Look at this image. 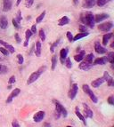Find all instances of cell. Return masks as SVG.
<instances>
[{
	"label": "cell",
	"mask_w": 114,
	"mask_h": 127,
	"mask_svg": "<svg viewBox=\"0 0 114 127\" xmlns=\"http://www.w3.org/2000/svg\"><path fill=\"white\" fill-rule=\"evenodd\" d=\"M46 13H47L46 11H43L42 14H40L39 16L37 18V20H36V22H37V23H40V22H41V21H43V19L45 18V16H46Z\"/></svg>",
	"instance_id": "obj_32"
},
{
	"label": "cell",
	"mask_w": 114,
	"mask_h": 127,
	"mask_svg": "<svg viewBox=\"0 0 114 127\" xmlns=\"http://www.w3.org/2000/svg\"><path fill=\"white\" fill-rule=\"evenodd\" d=\"M31 36H32V33H31V31H30V29H27L25 32V42H24V44L23 45L25 46V47H27L29 44V40H30V38L31 37Z\"/></svg>",
	"instance_id": "obj_21"
},
{
	"label": "cell",
	"mask_w": 114,
	"mask_h": 127,
	"mask_svg": "<svg viewBox=\"0 0 114 127\" xmlns=\"http://www.w3.org/2000/svg\"><path fill=\"white\" fill-rule=\"evenodd\" d=\"M66 35H67V38H68V40H69V41H70V42L73 41V35L71 34V32H70V31H68Z\"/></svg>",
	"instance_id": "obj_40"
},
{
	"label": "cell",
	"mask_w": 114,
	"mask_h": 127,
	"mask_svg": "<svg viewBox=\"0 0 114 127\" xmlns=\"http://www.w3.org/2000/svg\"><path fill=\"white\" fill-rule=\"evenodd\" d=\"M66 127H72V126H70V125H68V126H66Z\"/></svg>",
	"instance_id": "obj_52"
},
{
	"label": "cell",
	"mask_w": 114,
	"mask_h": 127,
	"mask_svg": "<svg viewBox=\"0 0 114 127\" xmlns=\"http://www.w3.org/2000/svg\"><path fill=\"white\" fill-rule=\"evenodd\" d=\"M104 82H105V81H104V78H103V77H99V78L96 79V80L92 81L91 85H93V87L97 88V87H99L101 85H102V84L104 83Z\"/></svg>",
	"instance_id": "obj_16"
},
{
	"label": "cell",
	"mask_w": 114,
	"mask_h": 127,
	"mask_svg": "<svg viewBox=\"0 0 114 127\" xmlns=\"http://www.w3.org/2000/svg\"><path fill=\"white\" fill-rule=\"evenodd\" d=\"M0 52H1V53H2L5 56H8V55H9V52L7 51L5 47H0Z\"/></svg>",
	"instance_id": "obj_39"
},
{
	"label": "cell",
	"mask_w": 114,
	"mask_h": 127,
	"mask_svg": "<svg viewBox=\"0 0 114 127\" xmlns=\"http://www.w3.org/2000/svg\"><path fill=\"white\" fill-rule=\"evenodd\" d=\"M108 103L110 104V105H114V100H113V96H110L109 98H108Z\"/></svg>",
	"instance_id": "obj_48"
},
{
	"label": "cell",
	"mask_w": 114,
	"mask_h": 127,
	"mask_svg": "<svg viewBox=\"0 0 114 127\" xmlns=\"http://www.w3.org/2000/svg\"><path fill=\"white\" fill-rule=\"evenodd\" d=\"M16 82V79H15V76H12L11 77L9 78V80H8V84L9 85H12V84H14Z\"/></svg>",
	"instance_id": "obj_42"
},
{
	"label": "cell",
	"mask_w": 114,
	"mask_h": 127,
	"mask_svg": "<svg viewBox=\"0 0 114 127\" xmlns=\"http://www.w3.org/2000/svg\"><path fill=\"white\" fill-rule=\"evenodd\" d=\"M17 59H18V63L19 64H23V61H24V59H23V56L21 55V54H18L17 55Z\"/></svg>",
	"instance_id": "obj_37"
},
{
	"label": "cell",
	"mask_w": 114,
	"mask_h": 127,
	"mask_svg": "<svg viewBox=\"0 0 114 127\" xmlns=\"http://www.w3.org/2000/svg\"><path fill=\"white\" fill-rule=\"evenodd\" d=\"M60 41H61V38H59V39H57V41L54 42V44H52V45H51V48H50V51H51V53H54V48H55L56 46L58 45L59 43H60Z\"/></svg>",
	"instance_id": "obj_34"
},
{
	"label": "cell",
	"mask_w": 114,
	"mask_h": 127,
	"mask_svg": "<svg viewBox=\"0 0 114 127\" xmlns=\"http://www.w3.org/2000/svg\"><path fill=\"white\" fill-rule=\"evenodd\" d=\"M103 78H104L105 82H107V85L109 86H112L114 85V82H113V78H112V76H110V74L108 73L107 71H105L103 73V76H102Z\"/></svg>",
	"instance_id": "obj_11"
},
{
	"label": "cell",
	"mask_w": 114,
	"mask_h": 127,
	"mask_svg": "<svg viewBox=\"0 0 114 127\" xmlns=\"http://www.w3.org/2000/svg\"><path fill=\"white\" fill-rule=\"evenodd\" d=\"M36 56L39 57L41 55V42L37 41L36 42V50H35Z\"/></svg>",
	"instance_id": "obj_25"
},
{
	"label": "cell",
	"mask_w": 114,
	"mask_h": 127,
	"mask_svg": "<svg viewBox=\"0 0 114 127\" xmlns=\"http://www.w3.org/2000/svg\"><path fill=\"white\" fill-rule=\"evenodd\" d=\"M75 114H76V115H77L78 117L80 119V120L82 121V123L84 124L85 125H86V119H85V116L83 115H82L80 112H79V108H76V110H75Z\"/></svg>",
	"instance_id": "obj_26"
},
{
	"label": "cell",
	"mask_w": 114,
	"mask_h": 127,
	"mask_svg": "<svg viewBox=\"0 0 114 127\" xmlns=\"http://www.w3.org/2000/svg\"><path fill=\"white\" fill-rule=\"evenodd\" d=\"M107 60H108V62L112 63L113 64L114 62V53L113 52H111V53H108V55H107Z\"/></svg>",
	"instance_id": "obj_29"
},
{
	"label": "cell",
	"mask_w": 114,
	"mask_h": 127,
	"mask_svg": "<svg viewBox=\"0 0 114 127\" xmlns=\"http://www.w3.org/2000/svg\"><path fill=\"white\" fill-rule=\"evenodd\" d=\"M39 37L42 41H45V40H46V34H45V31L43 29H41L39 31Z\"/></svg>",
	"instance_id": "obj_35"
},
{
	"label": "cell",
	"mask_w": 114,
	"mask_h": 127,
	"mask_svg": "<svg viewBox=\"0 0 114 127\" xmlns=\"http://www.w3.org/2000/svg\"><path fill=\"white\" fill-rule=\"evenodd\" d=\"M64 64L66 65V67L68 68V69H70V68L72 67V63H71V60H70V58H66L65 59V61H64Z\"/></svg>",
	"instance_id": "obj_33"
},
{
	"label": "cell",
	"mask_w": 114,
	"mask_h": 127,
	"mask_svg": "<svg viewBox=\"0 0 114 127\" xmlns=\"http://www.w3.org/2000/svg\"><path fill=\"white\" fill-rule=\"evenodd\" d=\"M14 37H15V40H16V42L18 43V44H20V43L21 42V37H20V36H19L18 33H15V34H14Z\"/></svg>",
	"instance_id": "obj_45"
},
{
	"label": "cell",
	"mask_w": 114,
	"mask_h": 127,
	"mask_svg": "<svg viewBox=\"0 0 114 127\" xmlns=\"http://www.w3.org/2000/svg\"><path fill=\"white\" fill-rule=\"evenodd\" d=\"M3 10L4 12H8L12 9V0H4L3 2Z\"/></svg>",
	"instance_id": "obj_14"
},
{
	"label": "cell",
	"mask_w": 114,
	"mask_h": 127,
	"mask_svg": "<svg viewBox=\"0 0 114 127\" xmlns=\"http://www.w3.org/2000/svg\"><path fill=\"white\" fill-rule=\"evenodd\" d=\"M7 72V68L5 66H3L1 67V69H0V74H5Z\"/></svg>",
	"instance_id": "obj_43"
},
{
	"label": "cell",
	"mask_w": 114,
	"mask_h": 127,
	"mask_svg": "<svg viewBox=\"0 0 114 127\" xmlns=\"http://www.w3.org/2000/svg\"><path fill=\"white\" fill-rule=\"evenodd\" d=\"M89 35L88 32H82V33H79V34H77L75 37H73V41H78V40L81 39V38H83V37H87Z\"/></svg>",
	"instance_id": "obj_22"
},
{
	"label": "cell",
	"mask_w": 114,
	"mask_h": 127,
	"mask_svg": "<svg viewBox=\"0 0 114 127\" xmlns=\"http://www.w3.org/2000/svg\"><path fill=\"white\" fill-rule=\"evenodd\" d=\"M112 27H113V24L112 22H105V23H102V24H99L98 25V29L101 30V31L108 32V31H110V30L112 29Z\"/></svg>",
	"instance_id": "obj_6"
},
{
	"label": "cell",
	"mask_w": 114,
	"mask_h": 127,
	"mask_svg": "<svg viewBox=\"0 0 114 127\" xmlns=\"http://www.w3.org/2000/svg\"><path fill=\"white\" fill-rule=\"evenodd\" d=\"M69 22H70V19L68 18L67 16H63L59 20L58 25L59 26H64V25H67Z\"/></svg>",
	"instance_id": "obj_23"
},
{
	"label": "cell",
	"mask_w": 114,
	"mask_h": 127,
	"mask_svg": "<svg viewBox=\"0 0 114 127\" xmlns=\"http://www.w3.org/2000/svg\"><path fill=\"white\" fill-rule=\"evenodd\" d=\"M80 21L85 26H87L89 28H94L95 26V17L91 12H86L80 14Z\"/></svg>",
	"instance_id": "obj_1"
},
{
	"label": "cell",
	"mask_w": 114,
	"mask_h": 127,
	"mask_svg": "<svg viewBox=\"0 0 114 127\" xmlns=\"http://www.w3.org/2000/svg\"><path fill=\"white\" fill-rule=\"evenodd\" d=\"M13 25H14V28H20V24H19V23L18 22H17V21H16V20H15V19H13Z\"/></svg>",
	"instance_id": "obj_44"
},
{
	"label": "cell",
	"mask_w": 114,
	"mask_h": 127,
	"mask_svg": "<svg viewBox=\"0 0 114 127\" xmlns=\"http://www.w3.org/2000/svg\"><path fill=\"white\" fill-rule=\"evenodd\" d=\"M82 89H83L84 92H86V94L88 95L89 98H90L91 100H92L94 103H97V102H98V98L96 97V95H95V93L92 92V90L90 89V87H89L88 85H86H86H83Z\"/></svg>",
	"instance_id": "obj_4"
},
{
	"label": "cell",
	"mask_w": 114,
	"mask_h": 127,
	"mask_svg": "<svg viewBox=\"0 0 114 127\" xmlns=\"http://www.w3.org/2000/svg\"><path fill=\"white\" fill-rule=\"evenodd\" d=\"M73 4H74V5H79V0H73Z\"/></svg>",
	"instance_id": "obj_49"
},
{
	"label": "cell",
	"mask_w": 114,
	"mask_h": 127,
	"mask_svg": "<svg viewBox=\"0 0 114 127\" xmlns=\"http://www.w3.org/2000/svg\"><path fill=\"white\" fill-rule=\"evenodd\" d=\"M68 53H69V50L68 48H63L60 52V57H61V62L64 63L65 61V59L68 56Z\"/></svg>",
	"instance_id": "obj_15"
},
{
	"label": "cell",
	"mask_w": 114,
	"mask_h": 127,
	"mask_svg": "<svg viewBox=\"0 0 114 127\" xmlns=\"http://www.w3.org/2000/svg\"><path fill=\"white\" fill-rule=\"evenodd\" d=\"M30 30L31 31L32 34H36V33H37V26H36V24L32 25V27H31V28H30Z\"/></svg>",
	"instance_id": "obj_46"
},
{
	"label": "cell",
	"mask_w": 114,
	"mask_h": 127,
	"mask_svg": "<svg viewBox=\"0 0 114 127\" xmlns=\"http://www.w3.org/2000/svg\"><path fill=\"white\" fill-rule=\"evenodd\" d=\"M94 54L93 53H89V54H87V55H86L84 57L85 59V61L87 63H90V64H92L93 63V60H94Z\"/></svg>",
	"instance_id": "obj_27"
},
{
	"label": "cell",
	"mask_w": 114,
	"mask_h": 127,
	"mask_svg": "<svg viewBox=\"0 0 114 127\" xmlns=\"http://www.w3.org/2000/svg\"><path fill=\"white\" fill-rule=\"evenodd\" d=\"M86 7L87 8H91V7H94L96 5V0H86Z\"/></svg>",
	"instance_id": "obj_28"
},
{
	"label": "cell",
	"mask_w": 114,
	"mask_h": 127,
	"mask_svg": "<svg viewBox=\"0 0 114 127\" xmlns=\"http://www.w3.org/2000/svg\"><path fill=\"white\" fill-rule=\"evenodd\" d=\"M20 92H21V90H20L19 88H15V89L10 93L9 96H8V98H7L6 99V103H11V102L13 101V99H14V98H16L17 96L20 94Z\"/></svg>",
	"instance_id": "obj_7"
},
{
	"label": "cell",
	"mask_w": 114,
	"mask_h": 127,
	"mask_svg": "<svg viewBox=\"0 0 114 127\" xmlns=\"http://www.w3.org/2000/svg\"><path fill=\"white\" fill-rule=\"evenodd\" d=\"M56 65H57V56L54 55L52 57V69L54 70Z\"/></svg>",
	"instance_id": "obj_30"
},
{
	"label": "cell",
	"mask_w": 114,
	"mask_h": 127,
	"mask_svg": "<svg viewBox=\"0 0 114 127\" xmlns=\"http://www.w3.org/2000/svg\"><path fill=\"white\" fill-rule=\"evenodd\" d=\"M95 50L99 54H103V53H107V50L99 43V42H96L95 43Z\"/></svg>",
	"instance_id": "obj_9"
},
{
	"label": "cell",
	"mask_w": 114,
	"mask_h": 127,
	"mask_svg": "<svg viewBox=\"0 0 114 127\" xmlns=\"http://www.w3.org/2000/svg\"><path fill=\"white\" fill-rule=\"evenodd\" d=\"M109 1L110 0H96V5H97L98 6L102 7V6H103V5H106Z\"/></svg>",
	"instance_id": "obj_31"
},
{
	"label": "cell",
	"mask_w": 114,
	"mask_h": 127,
	"mask_svg": "<svg viewBox=\"0 0 114 127\" xmlns=\"http://www.w3.org/2000/svg\"><path fill=\"white\" fill-rule=\"evenodd\" d=\"M93 67V64H90V63H87L86 61H83L79 64V69H82V70H84V71H87L89 70L90 69H92Z\"/></svg>",
	"instance_id": "obj_19"
},
{
	"label": "cell",
	"mask_w": 114,
	"mask_h": 127,
	"mask_svg": "<svg viewBox=\"0 0 114 127\" xmlns=\"http://www.w3.org/2000/svg\"><path fill=\"white\" fill-rule=\"evenodd\" d=\"M112 33H107V34H105L102 37V44L103 45H107L108 42H109L110 38H112Z\"/></svg>",
	"instance_id": "obj_24"
},
{
	"label": "cell",
	"mask_w": 114,
	"mask_h": 127,
	"mask_svg": "<svg viewBox=\"0 0 114 127\" xmlns=\"http://www.w3.org/2000/svg\"><path fill=\"white\" fill-rule=\"evenodd\" d=\"M85 54H86V52L85 51H81L79 54L74 56V60L77 61V62H81L82 60H84V57H85Z\"/></svg>",
	"instance_id": "obj_20"
},
{
	"label": "cell",
	"mask_w": 114,
	"mask_h": 127,
	"mask_svg": "<svg viewBox=\"0 0 114 127\" xmlns=\"http://www.w3.org/2000/svg\"><path fill=\"white\" fill-rule=\"evenodd\" d=\"M108 62V60L106 57H101V58H97L95 60L93 65H105Z\"/></svg>",
	"instance_id": "obj_17"
},
{
	"label": "cell",
	"mask_w": 114,
	"mask_h": 127,
	"mask_svg": "<svg viewBox=\"0 0 114 127\" xmlns=\"http://www.w3.org/2000/svg\"><path fill=\"white\" fill-rule=\"evenodd\" d=\"M44 126L45 127H50V126H51V125H50V124H45Z\"/></svg>",
	"instance_id": "obj_50"
},
{
	"label": "cell",
	"mask_w": 114,
	"mask_h": 127,
	"mask_svg": "<svg viewBox=\"0 0 114 127\" xmlns=\"http://www.w3.org/2000/svg\"><path fill=\"white\" fill-rule=\"evenodd\" d=\"M54 103L55 105V118H59L61 115H63V117H66L68 115V111L62 105L59 101L56 99L54 100Z\"/></svg>",
	"instance_id": "obj_2"
},
{
	"label": "cell",
	"mask_w": 114,
	"mask_h": 127,
	"mask_svg": "<svg viewBox=\"0 0 114 127\" xmlns=\"http://www.w3.org/2000/svg\"><path fill=\"white\" fill-rule=\"evenodd\" d=\"M46 69H47V68H46V66H44V67L39 68V69H38L37 71L33 72L32 74L29 76L28 80H27V84H28V85H31V84L34 83L35 81H37V79L39 78V76H41V74H42L43 72L46 70Z\"/></svg>",
	"instance_id": "obj_3"
},
{
	"label": "cell",
	"mask_w": 114,
	"mask_h": 127,
	"mask_svg": "<svg viewBox=\"0 0 114 127\" xmlns=\"http://www.w3.org/2000/svg\"><path fill=\"white\" fill-rule=\"evenodd\" d=\"M33 3H34V0H25V5H26V7H28V8H30V7L32 6Z\"/></svg>",
	"instance_id": "obj_36"
},
{
	"label": "cell",
	"mask_w": 114,
	"mask_h": 127,
	"mask_svg": "<svg viewBox=\"0 0 114 127\" xmlns=\"http://www.w3.org/2000/svg\"><path fill=\"white\" fill-rule=\"evenodd\" d=\"M15 20H16V21L19 23V24L21 23V20H22V18H21V11H18V14H17V18L15 19Z\"/></svg>",
	"instance_id": "obj_38"
},
{
	"label": "cell",
	"mask_w": 114,
	"mask_h": 127,
	"mask_svg": "<svg viewBox=\"0 0 114 127\" xmlns=\"http://www.w3.org/2000/svg\"><path fill=\"white\" fill-rule=\"evenodd\" d=\"M1 67H2V65H1V64H0V69H1Z\"/></svg>",
	"instance_id": "obj_53"
},
{
	"label": "cell",
	"mask_w": 114,
	"mask_h": 127,
	"mask_svg": "<svg viewBox=\"0 0 114 127\" xmlns=\"http://www.w3.org/2000/svg\"><path fill=\"white\" fill-rule=\"evenodd\" d=\"M79 30H80V33L82 32H87V28H86V26L85 25H80L79 26Z\"/></svg>",
	"instance_id": "obj_41"
},
{
	"label": "cell",
	"mask_w": 114,
	"mask_h": 127,
	"mask_svg": "<svg viewBox=\"0 0 114 127\" xmlns=\"http://www.w3.org/2000/svg\"><path fill=\"white\" fill-rule=\"evenodd\" d=\"M21 0H17V2H16V5H19L20 4H21Z\"/></svg>",
	"instance_id": "obj_51"
},
{
	"label": "cell",
	"mask_w": 114,
	"mask_h": 127,
	"mask_svg": "<svg viewBox=\"0 0 114 127\" xmlns=\"http://www.w3.org/2000/svg\"><path fill=\"white\" fill-rule=\"evenodd\" d=\"M8 27V21L5 16L0 17V28L2 29H5Z\"/></svg>",
	"instance_id": "obj_18"
},
{
	"label": "cell",
	"mask_w": 114,
	"mask_h": 127,
	"mask_svg": "<svg viewBox=\"0 0 114 127\" xmlns=\"http://www.w3.org/2000/svg\"><path fill=\"white\" fill-rule=\"evenodd\" d=\"M83 106H84V115H85V116L87 117V118H92V117H93L94 113H93V111L89 109V107L87 106L86 104H83Z\"/></svg>",
	"instance_id": "obj_12"
},
{
	"label": "cell",
	"mask_w": 114,
	"mask_h": 127,
	"mask_svg": "<svg viewBox=\"0 0 114 127\" xmlns=\"http://www.w3.org/2000/svg\"><path fill=\"white\" fill-rule=\"evenodd\" d=\"M0 44H3V45L5 46V48L6 49L7 51L9 52V53H14L15 49H14V47L13 45H11V44H7L6 42L3 41V40H0Z\"/></svg>",
	"instance_id": "obj_13"
},
{
	"label": "cell",
	"mask_w": 114,
	"mask_h": 127,
	"mask_svg": "<svg viewBox=\"0 0 114 127\" xmlns=\"http://www.w3.org/2000/svg\"><path fill=\"white\" fill-rule=\"evenodd\" d=\"M45 115H46L45 111H38V112H37V113L34 115V116H33V120H34V122H36V123L41 122V121L44 119Z\"/></svg>",
	"instance_id": "obj_8"
},
{
	"label": "cell",
	"mask_w": 114,
	"mask_h": 127,
	"mask_svg": "<svg viewBox=\"0 0 114 127\" xmlns=\"http://www.w3.org/2000/svg\"><path fill=\"white\" fill-rule=\"evenodd\" d=\"M78 91H79V86H78L77 84H73L70 88V91H69V98L70 99H74L76 95L78 93Z\"/></svg>",
	"instance_id": "obj_5"
},
{
	"label": "cell",
	"mask_w": 114,
	"mask_h": 127,
	"mask_svg": "<svg viewBox=\"0 0 114 127\" xmlns=\"http://www.w3.org/2000/svg\"><path fill=\"white\" fill-rule=\"evenodd\" d=\"M12 126L13 127H21V125H20V124H19L17 120H14L12 122Z\"/></svg>",
	"instance_id": "obj_47"
},
{
	"label": "cell",
	"mask_w": 114,
	"mask_h": 127,
	"mask_svg": "<svg viewBox=\"0 0 114 127\" xmlns=\"http://www.w3.org/2000/svg\"><path fill=\"white\" fill-rule=\"evenodd\" d=\"M95 17V22H97V23H100L101 21H104L106 19L109 18V14H96Z\"/></svg>",
	"instance_id": "obj_10"
}]
</instances>
